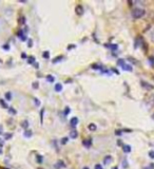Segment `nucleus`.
Returning a JSON list of instances; mask_svg holds the SVG:
<instances>
[{
  "mask_svg": "<svg viewBox=\"0 0 154 169\" xmlns=\"http://www.w3.org/2000/svg\"><path fill=\"white\" fill-rule=\"evenodd\" d=\"M55 90H56L57 92L63 91V84H55Z\"/></svg>",
  "mask_w": 154,
  "mask_h": 169,
  "instance_id": "7",
  "label": "nucleus"
},
{
  "mask_svg": "<svg viewBox=\"0 0 154 169\" xmlns=\"http://www.w3.org/2000/svg\"><path fill=\"white\" fill-rule=\"evenodd\" d=\"M12 138V134H11V133H9V135H7V134L6 135V140H9V138Z\"/></svg>",
  "mask_w": 154,
  "mask_h": 169,
  "instance_id": "32",
  "label": "nucleus"
},
{
  "mask_svg": "<svg viewBox=\"0 0 154 169\" xmlns=\"http://www.w3.org/2000/svg\"><path fill=\"white\" fill-rule=\"evenodd\" d=\"M18 23L19 24H24L26 23V18H24V16H21L18 18Z\"/></svg>",
  "mask_w": 154,
  "mask_h": 169,
  "instance_id": "10",
  "label": "nucleus"
},
{
  "mask_svg": "<svg viewBox=\"0 0 154 169\" xmlns=\"http://www.w3.org/2000/svg\"><path fill=\"white\" fill-rule=\"evenodd\" d=\"M111 161H112V156L111 155H107L105 158V160H103V163L106 164V165H108V164L111 163Z\"/></svg>",
  "mask_w": 154,
  "mask_h": 169,
  "instance_id": "5",
  "label": "nucleus"
},
{
  "mask_svg": "<svg viewBox=\"0 0 154 169\" xmlns=\"http://www.w3.org/2000/svg\"><path fill=\"white\" fill-rule=\"evenodd\" d=\"M88 128H89V130H90V131H95L96 130V125H95V124H90Z\"/></svg>",
  "mask_w": 154,
  "mask_h": 169,
  "instance_id": "11",
  "label": "nucleus"
},
{
  "mask_svg": "<svg viewBox=\"0 0 154 169\" xmlns=\"http://www.w3.org/2000/svg\"><path fill=\"white\" fill-rule=\"evenodd\" d=\"M6 98L7 99V101H11V98H12V94L10 93V92H9V93H6Z\"/></svg>",
  "mask_w": 154,
  "mask_h": 169,
  "instance_id": "15",
  "label": "nucleus"
},
{
  "mask_svg": "<svg viewBox=\"0 0 154 169\" xmlns=\"http://www.w3.org/2000/svg\"><path fill=\"white\" fill-rule=\"evenodd\" d=\"M70 136H71L72 138H76L77 136H78V133H77V131H76V130H73V131H71Z\"/></svg>",
  "mask_w": 154,
  "mask_h": 169,
  "instance_id": "9",
  "label": "nucleus"
},
{
  "mask_svg": "<svg viewBox=\"0 0 154 169\" xmlns=\"http://www.w3.org/2000/svg\"><path fill=\"white\" fill-rule=\"evenodd\" d=\"M83 169H89V168H88V167H84Z\"/></svg>",
  "mask_w": 154,
  "mask_h": 169,
  "instance_id": "37",
  "label": "nucleus"
},
{
  "mask_svg": "<svg viewBox=\"0 0 154 169\" xmlns=\"http://www.w3.org/2000/svg\"><path fill=\"white\" fill-rule=\"evenodd\" d=\"M22 58H26V54H24V53H22Z\"/></svg>",
  "mask_w": 154,
  "mask_h": 169,
  "instance_id": "34",
  "label": "nucleus"
},
{
  "mask_svg": "<svg viewBox=\"0 0 154 169\" xmlns=\"http://www.w3.org/2000/svg\"><path fill=\"white\" fill-rule=\"evenodd\" d=\"M0 104H1V106H2V107H4V108H7V105H6V103H4L3 99H0Z\"/></svg>",
  "mask_w": 154,
  "mask_h": 169,
  "instance_id": "17",
  "label": "nucleus"
},
{
  "mask_svg": "<svg viewBox=\"0 0 154 169\" xmlns=\"http://www.w3.org/2000/svg\"><path fill=\"white\" fill-rule=\"evenodd\" d=\"M146 14V11L143 9V7H134V9L132 10V17L135 19H138V18H141L143 16H145Z\"/></svg>",
  "mask_w": 154,
  "mask_h": 169,
  "instance_id": "1",
  "label": "nucleus"
},
{
  "mask_svg": "<svg viewBox=\"0 0 154 169\" xmlns=\"http://www.w3.org/2000/svg\"><path fill=\"white\" fill-rule=\"evenodd\" d=\"M108 47H110V49L112 50V51H116V50H117V48H118V47L116 46V44H109Z\"/></svg>",
  "mask_w": 154,
  "mask_h": 169,
  "instance_id": "12",
  "label": "nucleus"
},
{
  "mask_svg": "<svg viewBox=\"0 0 154 169\" xmlns=\"http://www.w3.org/2000/svg\"><path fill=\"white\" fill-rule=\"evenodd\" d=\"M75 13L78 15V16H81V15H83V6H77L75 7Z\"/></svg>",
  "mask_w": 154,
  "mask_h": 169,
  "instance_id": "2",
  "label": "nucleus"
},
{
  "mask_svg": "<svg viewBox=\"0 0 154 169\" xmlns=\"http://www.w3.org/2000/svg\"><path fill=\"white\" fill-rule=\"evenodd\" d=\"M30 58H31V59H29V63H30V64H33L34 61H35V59H34V57H30Z\"/></svg>",
  "mask_w": 154,
  "mask_h": 169,
  "instance_id": "28",
  "label": "nucleus"
},
{
  "mask_svg": "<svg viewBox=\"0 0 154 169\" xmlns=\"http://www.w3.org/2000/svg\"><path fill=\"white\" fill-rule=\"evenodd\" d=\"M22 127H23V128H28V122H23V123H22Z\"/></svg>",
  "mask_w": 154,
  "mask_h": 169,
  "instance_id": "24",
  "label": "nucleus"
},
{
  "mask_svg": "<svg viewBox=\"0 0 154 169\" xmlns=\"http://www.w3.org/2000/svg\"><path fill=\"white\" fill-rule=\"evenodd\" d=\"M69 113H70V108H69V107H67L66 110H64V114H66V115H68Z\"/></svg>",
  "mask_w": 154,
  "mask_h": 169,
  "instance_id": "21",
  "label": "nucleus"
},
{
  "mask_svg": "<svg viewBox=\"0 0 154 169\" xmlns=\"http://www.w3.org/2000/svg\"><path fill=\"white\" fill-rule=\"evenodd\" d=\"M95 169H103V167L99 164H97V165H95Z\"/></svg>",
  "mask_w": 154,
  "mask_h": 169,
  "instance_id": "31",
  "label": "nucleus"
},
{
  "mask_svg": "<svg viewBox=\"0 0 154 169\" xmlns=\"http://www.w3.org/2000/svg\"><path fill=\"white\" fill-rule=\"evenodd\" d=\"M47 79H48L49 81H54V77H53V76H51V75L48 76V77H47Z\"/></svg>",
  "mask_w": 154,
  "mask_h": 169,
  "instance_id": "25",
  "label": "nucleus"
},
{
  "mask_svg": "<svg viewBox=\"0 0 154 169\" xmlns=\"http://www.w3.org/2000/svg\"><path fill=\"white\" fill-rule=\"evenodd\" d=\"M24 134H26V138H30V136H31V131H26V133H24Z\"/></svg>",
  "mask_w": 154,
  "mask_h": 169,
  "instance_id": "27",
  "label": "nucleus"
},
{
  "mask_svg": "<svg viewBox=\"0 0 154 169\" xmlns=\"http://www.w3.org/2000/svg\"><path fill=\"white\" fill-rule=\"evenodd\" d=\"M144 169H153V168H151V166H148V167H145Z\"/></svg>",
  "mask_w": 154,
  "mask_h": 169,
  "instance_id": "35",
  "label": "nucleus"
},
{
  "mask_svg": "<svg viewBox=\"0 0 154 169\" xmlns=\"http://www.w3.org/2000/svg\"><path fill=\"white\" fill-rule=\"evenodd\" d=\"M124 151H125L126 153H129V152H131V147L129 145H124Z\"/></svg>",
  "mask_w": 154,
  "mask_h": 169,
  "instance_id": "8",
  "label": "nucleus"
},
{
  "mask_svg": "<svg viewBox=\"0 0 154 169\" xmlns=\"http://www.w3.org/2000/svg\"><path fill=\"white\" fill-rule=\"evenodd\" d=\"M9 112L11 114H16V111H15L13 108H9Z\"/></svg>",
  "mask_w": 154,
  "mask_h": 169,
  "instance_id": "20",
  "label": "nucleus"
},
{
  "mask_svg": "<svg viewBox=\"0 0 154 169\" xmlns=\"http://www.w3.org/2000/svg\"><path fill=\"white\" fill-rule=\"evenodd\" d=\"M34 101H35V104H36V106H39V101L37 98H34Z\"/></svg>",
  "mask_w": 154,
  "mask_h": 169,
  "instance_id": "33",
  "label": "nucleus"
},
{
  "mask_svg": "<svg viewBox=\"0 0 154 169\" xmlns=\"http://www.w3.org/2000/svg\"><path fill=\"white\" fill-rule=\"evenodd\" d=\"M117 64H119V66L123 67L124 64H125V60H124V59H119V60L117 61Z\"/></svg>",
  "mask_w": 154,
  "mask_h": 169,
  "instance_id": "14",
  "label": "nucleus"
},
{
  "mask_svg": "<svg viewBox=\"0 0 154 169\" xmlns=\"http://www.w3.org/2000/svg\"><path fill=\"white\" fill-rule=\"evenodd\" d=\"M149 156H150L151 159H154V151H150V152H149Z\"/></svg>",
  "mask_w": 154,
  "mask_h": 169,
  "instance_id": "26",
  "label": "nucleus"
},
{
  "mask_svg": "<svg viewBox=\"0 0 154 169\" xmlns=\"http://www.w3.org/2000/svg\"><path fill=\"white\" fill-rule=\"evenodd\" d=\"M83 145L84 146V147H87V148L91 147V145H92V140H90V138H88V140H83Z\"/></svg>",
  "mask_w": 154,
  "mask_h": 169,
  "instance_id": "3",
  "label": "nucleus"
},
{
  "mask_svg": "<svg viewBox=\"0 0 154 169\" xmlns=\"http://www.w3.org/2000/svg\"><path fill=\"white\" fill-rule=\"evenodd\" d=\"M60 166H63H63H64V164H63V162H59V164H58V163L56 164V165H55V167H56L57 169H59V167H60Z\"/></svg>",
  "mask_w": 154,
  "mask_h": 169,
  "instance_id": "16",
  "label": "nucleus"
},
{
  "mask_svg": "<svg viewBox=\"0 0 154 169\" xmlns=\"http://www.w3.org/2000/svg\"><path fill=\"white\" fill-rule=\"evenodd\" d=\"M121 68H123L125 71H132V67H131V64H125L123 67H121Z\"/></svg>",
  "mask_w": 154,
  "mask_h": 169,
  "instance_id": "6",
  "label": "nucleus"
},
{
  "mask_svg": "<svg viewBox=\"0 0 154 169\" xmlns=\"http://www.w3.org/2000/svg\"><path fill=\"white\" fill-rule=\"evenodd\" d=\"M43 57H44V58H47V59H48L49 57H50V53H49L48 51H47V52H43Z\"/></svg>",
  "mask_w": 154,
  "mask_h": 169,
  "instance_id": "19",
  "label": "nucleus"
},
{
  "mask_svg": "<svg viewBox=\"0 0 154 169\" xmlns=\"http://www.w3.org/2000/svg\"><path fill=\"white\" fill-rule=\"evenodd\" d=\"M61 58H63V57H56V59H54V60H53V63L54 64H56L57 63V61H59V60H61Z\"/></svg>",
  "mask_w": 154,
  "mask_h": 169,
  "instance_id": "22",
  "label": "nucleus"
},
{
  "mask_svg": "<svg viewBox=\"0 0 154 169\" xmlns=\"http://www.w3.org/2000/svg\"><path fill=\"white\" fill-rule=\"evenodd\" d=\"M150 37H151V41H152L153 43H154V30H153V31H152V33H151Z\"/></svg>",
  "mask_w": 154,
  "mask_h": 169,
  "instance_id": "23",
  "label": "nucleus"
},
{
  "mask_svg": "<svg viewBox=\"0 0 154 169\" xmlns=\"http://www.w3.org/2000/svg\"><path fill=\"white\" fill-rule=\"evenodd\" d=\"M0 131H1V130H0Z\"/></svg>",
  "mask_w": 154,
  "mask_h": 169,
  "instance_id": "39",
  "label": "nucleus"
},
{
  "mask_svg": "<svg viewBox=\"0 0 154 169\" xmlns=\"http://www.w3.org/2000/svg\"><path fill=\"white\" fill-rule=\"evenodd\" d=\"M68 141H69L68 138H61V144H63V145H66V144L68 143Z\"/></svg>",
  "mask_w": 154,
  "mask_h": 169,
  "instance_id": "13",
  "label": "nucleus"
},
{
  "mask_svg": "<svg viewBox=\"0 0 154 169\" xmlns=\"http://www.w3.org/2000/svg\"><path fill=\"white\" fill-rule=\"evenodd\" d=\"M70 124H71V126L72 127H75L77 124H78V118L77 117H73L72 120L70 121Z\"/></svg>",
  "mask_w": 154,
  "mask_h": 169,
  "instance_id": "4",
  "label": "nucleus"
},
{
  "mask_svg": "<svg viewBox=\"0 0 154 169\" xmlns=\"http://www.w3.org/2000/svg\"><path fill=\"white\" fill-rule=\"evenodd\" d=\"M153 120H154V114H153Z\"/></svg>",
  "mask_w": 154,
  "mask_h": 169,
  "instance_id": "38",
  "label": "nucleus"
},
{
  "mask_svg": "<svg viewBox=\"0 0 154 169\" xmlns=\"http://www.w3.org/2000/svg\"><path fill=\"white\" fill-rule=\"evenodd\" d=\"M37 159H38V163H42V156H39V155H37Z\"/></svg>",
  "mask_w": 154,
  "mask_h": 169,
  "instance_id": "29",
  "label": "nucleus"
},
{
  "mask_svg": "<svg viewBox=\"0 0 154 169\" xmlns=\"http://www.w3.org/2000/svg\"><path fill=\"white\" fill-rule=\"evenodd\" d=\"M112 169H117V167H113Z\"/></svg>",
  "mask_w": 154,
  "mask_h": 169,
  "instance_id": "36",
  "label": "nucleus"
},
{
  "mask_svg": "<svg viewBox=\"0 0 154 169\" xmlns=\"http://www.w3.org/2000/svg\"><path fill=\"white\" fill-rule=\"evenodd\" d=\"M141 86H143V87H146V88H148V89H152V88H153L152 86H148V84H146V83H144V81L141 83Z\"/></svg>",
  "mask_w": 154,
  "mask_h": 169,
  "instance_id": "18",
  "label": "nucleus"
},
{
  "mask_svg": "<svg viewBox=\"0 0 154 169\" xmlns=\"http://www.w3.org/2000/svg\"><path fill=\"white\" fill-rule=\"evenodd\" d=\"M33 88H34V89H37V88H38V83H37V81H36V83H34V84H33Z\"/></svg>",
  "mask_w": 154,
  "mask_h": 169,
  "instance_id": "30",
  "label": "nucleus"
}]
</instances>
